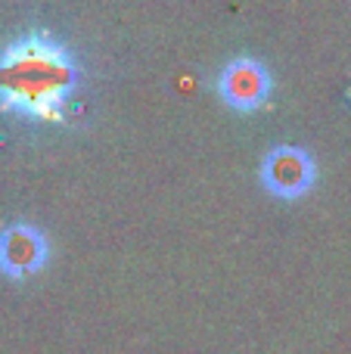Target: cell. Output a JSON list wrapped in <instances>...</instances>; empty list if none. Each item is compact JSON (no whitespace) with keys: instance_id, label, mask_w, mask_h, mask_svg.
I'll list each match as a JSON object with an SVG mask.
<instances>
[{"instance_id":"cell-4","label":"cell","mask_w":351,"mask_h":354,"mask_svg":"<svg viewBox=\"0 0 351 354\" xmlns=\"http://www.w3.org/2000/svg\"><path fill=\"white\" fill-rule=\"evenodd\" d=\"M50 261L47 233L37 224L16 221L0 230V274L10 280H25Z\"/></svg>"},{"instance_id":"cell-1","label":"cell","mask_w":351,"mask_h":354,"mask_svg":"<svg viewBox=\"0 0 351 354\" xmlns=\"http://www.w3.org/2000/svg\"><path fill=\"white\" fill-rule=\"evenodd\" d=\"M78 84L72 53L47 31H28L0 50V109L59 118L68 93Z\"/></svg>"},{"instance_id":"cell-3","label":"cell","mask_w":351,"mask_h":354,"mask_svg":"<svg viewBox=\"0 0 351 354\" xmlns=\"http://www.w3.org/2000/svg\"><path fill=\"white\" fill-rule=\"evenodd\" d=\"M271 72L258 56H234L218 75V93L236 112H255L271 97Z\"/></svg>"},{"instance_id":"cell-2","label":"cell","mask_w":351,"mask_h":354,"mask_svg":"<svg viewBox=\"0 0 351 354\" xmlns=\"http://www.w3.org/2000/svg\"><path fill=\"white\" fill-rule=\"evenodd\" d=\"M258 177L267 193L277 199H302L317 180V162L305 147L280 143L265 153Z\"/></svg>"}]
</instances>
